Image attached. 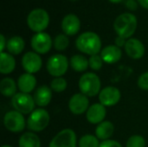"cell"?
<instances>
[{
	"instance_id": "obj_35",
	"label": "cell",
	"mask_w": 148,
	"mask_h": 147,
	"mask_svg": "<svg viewBox=\"0 0 148 147\" xmlns=\"http://www.w3.org/2000/svg\"><path fill=\"white\" fill-rule=\"evenodd\" d=\"M0 41H1L0 51H1V53H2V52H3L4 48H5V47H6V45H7V42H6V41H5V37H4V36H3V35H1V36H0Z\"/></svg>"
},
{
	"instance_id": "obj_12",
	"label": "cell",
	"mask_w": 148,
	"mask_h": 147,
	"mask_svg": "<svg viewBox=\"0 0 148 147\" xmlns=\"http://www.w3.org/2000/svg\"><path fill=\"white\" fill-rule=\"evenodd\" d=\"M69 108L70 112L75 115L84 113L89 108V100L83 94H74L69 101Z\"/></svg>"
},
{
	"instance_id": "obj_13",
	"label": "cell",
	"mask_w": 148,
	"mask_h": 147,
	"mask_svg": "<svg viewBox=\"0 0 148 147\" xmlns=\"http://www.w3.org/2000/svg\"><path fill=\"white\" fill-rule=\"evenodd\" d=\"M120 90L115 87H106L99 94V101L104 107L115 106L121 100Z\"/></svg>"
},
{
	"instance_id": "obj_36",
	"label": "cell",
	"mask_w": 148,
	"mask_h": 147,
	"mask_svg": "<svg viewBox=\"0 0 148 147\" xmlns=\"http://www.w3.org/2000/svg\"><path fill=\"white\" fill-rule=\"evenodd\" d=\"M139 3L142 7L148 9V0H139Z\"/></svg>"
},
{
	"instance_id": "obj_3",
	"label": "cell",
	"mask_w": 148,
	"mask_h": 147,
	"mask_svg": "<svg viewBox=\"0 0 148 147\" xmlns=\"http://www.w3.org/2000/svg\"><path fill=\"white\" fill-rule=\"evenodd\" d=\"M101 86V80L95 73H85L79 80V89L82 94L88 97H94L100 94Z\"/></svg>"
},
{
	"instance_id": "obj_11",
	"label": "cell",
	"mask_w": 148,
	"mask_h": 147,
	"mask_svg": "<svg viewBox=\"0 0 148 147\" xmlns=\"http://www.w3.org/2000/svg\"><path fill=\"white\" fill-rule=\"evenodd\" d=\"M22 65L26 73L33 75L41 69L42 60L37 53L29 51L23 55L22 58Z\"/></svg>"
},
{
	"instance_id": "obj_15",
	"label": "cell",
	"mask_w": 148,
	"mask_h": 147,
	"mask_svg": "<svg viewBox=\"0 0 148 147\" xmlns=\"http://www.w3.org/2000/svg\"><path fill=\"white\" fill-rule=\"evenodd\" d=\"M106 114V107H104L101 103H95L89 107V108L87 111L86 117L89 123L100 124L104 120Z\"/></svg>"
},
{
	"instance_id": "obj_8",
	"label": "cell",
	"mask_w": 148,
	"mask_h": 147,
	"mask_svg": "<svg viewBox=\"0 0 148 147\" xmlns=\"http://www.w3.org/2000/svg\"><path fill=\"white\" fill-rule=\"evenodd\" d=\"M3 125L11 133H20L25 128L26 123L23 113L13 110L4 114Z\"/></svg>"
},
{
	"instance_id": "obj_39",
	"label": "cell",
	"mask_w": 148,
	"mask_h": 147,
	"mask_svg": "<svg viewBox=\"0 0 148 147\" xmlns=\"http://www.w3.org/2000/svg\"><path fill=\"white\" fill-rule=\"evenodd\" d=\"M73 1H75V0H73Z\"/></svg>"
},
{
	"instance_id": "obj_5",
	"label": "cell",
	"mask_w": 148,
	"mask_h": 147,
	"mask_svg": "<svg viewBox=\"0 0 148 147\" xmlns=\"http://www.w3.org/2000/svg\"><path fill=\"white\" fill-rule=\"evenodd\" d=\"M50 117L43 108L35 109L29 115L27 121V127L31 132H42L49 124Z\"/></svg>"
},
{
	"instance_id": "obj_33",
	"label": "cell",
	"mask_w": 148,
	"mask_h": 147,
	"mask_svg": "<svg viewBox=\"0 0 148 147\" xmlns=\"http://www.w3.org/2000/svg\"><path fill=\"white\" fill-rule=\"evenodd\" d=\"M126 41H125V38H123V37H121V36H117L116 38H115V45L116 46H118L119 48H121V47H123V46H125L126 45Z\"/></svg>"
},
{
	"instance_id": "obj_18",
	"label": "cell",
	"mask_w": 148,
	"mask_h": 147,
	"mask_svg": "<svg viewBox=\"0 0 148 147\" xmlns=\"http://www.w3.org/2000/svg\"><path fill=\"white\" fill-rule=\"evenodd\" d=\"M35 103L36 106L43 107L49 104L52 98V90L48 86H41L39 87L33 95Z\"/></svg>"
},
{
	"instance_id": "obj_19",
	"label": "cell",
	"mask_w": 148,
	"mask_h": 147,
	"mask_svg": "<svg viewBox=\"0 0 148 147\" xmlns=\"http://www.w3.org/2000/svg\"><path fill=\"white\" fill-rule=\"evenodd\" d=\"M36 86V79L32 74L25 73L19 76L17 81V87L22 93L29 94Z\"/></svg>"
},
{
	"instance_id": "obj_23",
	"label": "cell",
	"mask_w": 148,
	"mask_h": 147,
	"mask_svg": "<svg viewBox=\"0 0 148 147\" xmlns=\"http://www.w3.org/2000/svg\"><path fill=\"white\" fill-rule=\"evenodd\" d=\"M19 147H41V141L39 137L34 133H23L18 141Z\"/></svg>"
},
{
	"instance_id": "obj_26",
	"label": "cell",
	"mask_w": 148,
	"mask_h": 147,
	"mask_svg": "<svg viewBox=\"0 0 148 147\" xmlns=\"http://www.w3.org/2000/svg\"><path fill=\"white\" fill-rule=\"evenodd\" d=\"M69 39L65 34L57 35L53 41V46L58 51L65 50L69 47Z\"/></svg>"
},
{
	"instance_id": "obj_1",
	"label": "cell",
	"mask_w": 148,
	"mask_h": 147,
	"mask_svg": "<svg viewBox=\"0 0 148 147\" xmlns=\"http://www.w3.org/2000/svg\"><path fill=\"white\" fill-rule=\"evenodd\" d=\"M76 48L86 55H98L101 49V41L100 36L92 31H86L81 34L75 41Z\"/></svg>"
},
{
	"instance_id": "obj_4",
	"label": "cell",
	"mask_w": 148,
	"mask_h": 147,
	"mask_svg": "<svg viewBox=\"0 0 148 147\" xmlns=\"http://www.w3.org/2000/svg\"><path fill=\"white\" fill-rule=\"evenodd\" d=\"M49 23V16L48 12L41 8L32 10L27 17V23L29 29L35 32H42Z\"/></svg>"
},
{
	"instance_id": "obj_30",
	"label": "cell",
	"mask_w": 148,
	"mask_h": 147,
	"mask_svg": "<svg viewBox=\"0 0 148 147\" xmlns=\"http://www.w3.org/2000/svg\"><path fill=\"white\" fill-rule=\"evenodd\" d=\"M88 62H89L90 68L95 71L101 70V68H102V65H103V60H102L101 56L99 55H91L88 59Z\"/></svg>"
},
{
	"instance_id": "obj_29",
	"label": "cell",
	"mask_w": 148,
	"mask_h": 147,
	"mask_svg": "<svg viewBox=\"0 0 148 147\" xmlns=\"http://www.w3.org/2000/svg\"><path fill=\"white\" fill-rule=\"evenodd\" d=\"M127 147H146V140L140 135H133L127 139Z\"/></svg>"
},
{
	"instance_id": "obj_27",
	"label": "cell",
	"mask_w": 148,
	"mask_h": 147,
	"mask_svg": "<svg viewBox=\"0 0 148 147\" xmlns=\"http://www.w3.org/2000/svg\"><path fill=\"white\" fill-rule=\"evenodd\" d=\"M99 139L91 134L82 136L79 140V147H100Z\"/></svg>"
},
{
	"instance_id": "obj_2",
	"label": "cell",
	"mask_w": 148,
	"mask_h": 147,
	"mask_svg": "<svg viewBox=\"0 0 148 147\" xmlns=\"http://www.w3.org/2000/svg\"><path fill=\"white\" fill-rule=\"evenodd\" d=\"M114 28L119 36L125 39L131 37L137 28V18L132 13L121 14L114 21Z\"/></svg>"
},
{
	"instance_id": "obj_25",
	"label": "cell",
	"mask_w": 148,
	"mask_h": 147,
	"mask_svg": "<svg viewBox=\"0 0 148 147\" xmlns=\"http://www.w3.org/2000/svg\"><path fill=\"white\" fill-rule=\"evenodd\" d=\"M70 66L75 72H84L89 67V62L85 56L75 55L70 58Z\"/></svg>"
},
{
	"instance_id": "obj_20",
	"label": "cell",
	"mask_w": 148,
	"mask_h": 147,
	"mask_svg": "<svg viewBox=\"0 0 148 147\" xmlns=\"http://www.w3.org/2000/svg\"><path fill=\"white\" fill-rule=\"evenodd\" d=\"M16 68V60L12 55L2 52L0 55V73L8 75L13 72Z\"/></svg>"
},
{
	"instance_id": "obj_34",
	"label": "cell",
	"mask_w": 148,
	"mask_h": 147,
	"mask_svg": "<svg viewBox=\"0 0 148 147\" xmlns=\"http://www.w3.org/2000/svg\"><path fill=\"white\" fill-rule=\"evenodd\" d=\"M126 5L129 10H134L137 9V3L134 0H127Z\"/></svg>"
},
{
	"instance_id": "obj_31",
	"label": "cell",
	"mask_w": 148,
	"mask_h": 147,
	"mask_svg": "<svg viewBox=\"0 0 148 147\" xmlns=\"http://www.w3.org/2000/svg\"><path fill=\"white\" fill-rule=\"evenodd\" d=\"M138 86L140 88L148 91V71L143 73L138 80Z\"/></svg>"
},
{
	"instance_id": "obj_17",
	"label": "cell",
	"mask_w": 148,
	"mask_h": 147,
	"mask_svg": "<svg viewBox=\"0 0 148 147\" xmlns=\"http://www.w3.org/2000/svg\"><path fill=\"white\" fill-rule=\"evenodd\" d=\"M101 56L104 62L108 64H114L121 60L122 56V52L118 46L108 45L101 50Z\"/></svg>"
},
{
	"instance_id": "obj_28",
	"label": "cell",
	"mask_w": 148,
	"mask_h": 147,
	"mask_svg": "<svg viewBox=\"0 0 148 147\" xmlns=\"http://www.w3.org/2000/svg\"><path fill=\"white\" fill-rule=\"evenodd\" d=\"M67 86H68L67 81L63 77L54 78L50 83L51 90L56 93H62V92L65 91V89L67 88Z\"/></svg>"
},
{
	"instance_id": "obj_22",
	"label": "cell",
	"mask_w": 148,
	"mask_h": 147,
	"mask_svg": "<svg viewBox=\"0 0 148 147\" xmlns=\"http://www.w3.org/2000/svg\"><path fill=\"white\" fill-rule=\"evenodd\" d=\"M24 46L25 43L23 39L21 36H15L8 40L6 48L10 55H19L21 52H23Z\"/></svg>"
},
{
	"instance_id": "obj_10",
	"label": "cell",
	"mask_w": 148,
	"mask_h": 147,
	"mask_svg": "<svg viewBox=\"0 0 148 147\" xmlns=\"http://www.w3.org/2000/svg\"><path fill=\"white\" fill-rule=\"evenodd\" d=\"M53 42L50 36L45 32H39L35 34L31 38V47L34 52L37 54H46L48 53L51 47Z\"/></svg>"
},
{
	"instance_id": "obj_37",
	"label": "cell",
	"mask_w": 148,
	"mask_h": 147,
	"mask_svg": "<svg viewBox=\"0 0 148 147\" xmlns=\"http://www.w3.org/2000/svg\"><path fill=\"white\" fill-rule=\"evenodd\" d=\"M110 2H112V3H120V2H121L122 0H109Z\"/></svg>"
},
{
	"instance_id": "obj_14",
	"label": "cell",
	"mask_w": 148,
	"mask_h": 147,
	"mask_svg": "<svg viewBox=\"0 0 148 147\" xmlns=\"http://www.w3.org/2000/svg\"><path fill=\"white\" fill-rule=\"evenodd\" d=\"M125 50L130 58L135 60L142 58L145 55V47L143 43L136 38H130L127 41Z\"/></svg>"
},
{
	"instance_id": "obj_24",
	"label": "cell",
	"mask_w": 148,
	"mask_h": 147,
	"mask_svg": "<svg viewBox=\"0 0 148 147\" xmlns=\"http://www.w3.org/2000/svg\"><path fill=\"white\" fill-rule=\"evenodd\" d=\"M0 92L3 96L13 97L16 92V84L11 78H3L0 82Z\"/></svg>"
},
{
	"instance_id": "obj_32",
	"label": "cell",
	"mask_w": 148,
	"mask_h": 147,
	"mask_svg": "<svg viewBox=\"0 0 148 147\" xmlns=\"http://www.w3.org/2000/svg\"><path fill=\"white\" fill-rule=\"evenodd\" d=\"M100 147H122V146L118 141L108 139V140L102 141L100 144Z\"/></svg>"
},
{
	"instance_id": "obj_16",
	"label": "cell",
	"mask_w": 148,
	"mask_h": 147,
	"mask_svg": "<svg viewBox=\"0 0 148 147\" xmlns=\"http://www.w3.org/2000/svg\"><path fill=\"white\" fill-rule=\"evenodd\" d=\"M81 27V22L78 16L75 14H69L64 16L62 21V29L65 35L74 36L75 35Z\"/></svg>"
},
{
	"instance_id": "obj_7",
	"label": "cell",
	"mask_w": 148,
	"mask_h": 147,
	"mask_svg": "<svg viewBox=\"0 0 148 147\" xmlns=\"http://www.w3.org/2000/svg\"><path fill=\"white\" fill-rule=\"evenodd\" d=\"M11 104L14 109L23 114L31 113L35 110V101L29 94L17 93L11 99Z\"/></svg>"
},
{
	"instance_id": "obj_6",
	"label": "cell",
	"mask_w": 148,
	"mask_h": 147,
	"mask_svg": "<svg viewBox=\"0 0 148 147\" xmlns=\"http://www.w3.org/2000/svg\"><path fill=\"white\" fill-rule=\"evenodd\" d=\"M69 68L68 58L61 54L53 55L47 62V71L54 77H62Z\"/></svg>"
},
{
	"instance_id": "obj_38",
	"label": "cell",
	"mask_w": 148,
	"mask_h": 147,
	"mask_svg": "<svg viewBox=\"0 0 148 147\" xmlns=\"http://www.w3.org/2000/svg\"><path fill=\"white\" fill-rule=\"evenodd\" d=\"M1 147H12L11 146H9V145H3V146H2Z\"/></svg>"
},
{
	"instance_id": "obj_21",
	"label": "cell",
	"mask_w": 148,
	"mask_h": 147,
	"mask_svg": "<svg viewBox=\"0 0 148 147\" xmlns=\"http://www.w3.org/2000/svg\"><path fill=\"white\" fill-rule=\"evenodd\" d=\"M114 126L110 121H102L95 128V136L102 141L110 139L114 133Z\"/></svg>"
},
{
	"instance_id": "obj_9",
	"label": "cell",
	"mask_w": 148,
	"mask_h": 147,
	"mask_svg": "<svg viewBox=\"0 0 148 147\" xmlns=\"http://www.w3.org/2000/svg\"><path fill=\"white\" fill-rule=\"evenodd\" d=\"M49 147H76V134L69 128L60 131L50 141Z\"/></svg>"
}]
</instances>
